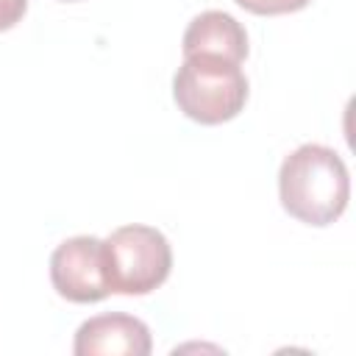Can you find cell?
I'll return each mask as SVG.
<instances>
[{
    "label": "cell",
    "mask_w": 356,
    "mask_h": 356,
    "mask_svg": "<svg viewBox=\"0 0 356 356\" xmlns=\"http://www.w3.org/2000/svg\"><path fill=\"white\" fill-rule=\"evenodd\" d=\"M281 206L306 225H331L350 197V178L342 156L325 145H300L278 170Z\"/></svg>",
    "instance_id": "1"
},
{
    "label": "cell",
    "mask_w": 356,
    "mask_h": 356,
    "mask_svg": "<svg viewBox=\"0 0 356 356\" xmlns=\"http://www.w3.org/2000/svg\"><path fill=\"white\" fill-rule=\"evenodd\" d=\"M172 97L189 120L200 125H220L245 108L248 78L231 58L211 53L184 56V64L172 78Z\"/></svg>",
    "instance_id": "2"
},
{
    "label": "cell",
    "mask_w": 356,
    "mask_h": 356,
    "mask_svg": "<svg viewBox=\"0 0 356 356\" xmlns=\"http://www.w3.org/2000/svg\"><path fill=\"white\" fill-rule=\"evenodd\" d=\"M172 267L167 236L153 225H122L103 239V273L117 295H147L159 289Z\"/></svg>",
    "instance_id": "3"
},
{
    "label": "cell",
    "mask_w": 356,
    "mask_h": 356,
    "mask_svg": "<svg viewBox=\"0 0 356 356\" xmlns=\"http://www.w3.org/2000/svg\"><path fill=\"white\" fill-rule=\"evenodd\" d=\"M53 289L72 303H95L111 295L103 273V239L72 236L64 239L50 256Z\"/></svg>",
    "instance_id": "4"
},
{
    "label": "cell",
    "mask_w": 356,
    "mask_h": 356,
    "mask_svg": "<svg viewBox=\"0 0 356 356\" xmlns=\"http://www.w3.org/2000/svg\"><path fill=\"white\" fill-rule=\"evenodd\" d=\"M150 350H153L150 328L139 317L122 314V312L89 317L86 323H81V328L75 331V342H72L75 356H97V353L147 356Z\"/></svg>",
    "instance_id": "5"
},
{
    "label": "cell",
    "mask_w": 356,
    "mask_h": 356,
    "mask_svg": "<svg viewBox=\"0 0 356 356\" xmlns=\"http://www.w3.org/2000/svg\"><path fill=\"white\" fill-rule=\"evenodd\" d=\"M184 56H195V53H211V56H222L231 58L236 64L245 61L248 56V33L245 28L225 11L209 8L203 14H197L186 31H184Z\"/></svg>",
    "instance_id": "6"
},
{
    "label": "cell",
    "mask_w": 356,
    "mask_h": 356,
    "mask_svg": "<svg viewBox=\"0 0 356 356\" xmlns=\"http://www.w3.org/2000/svg\"><path fill=\"white\" fill-rule=\"evenodd\" d=\"M236 6H242L245 11L250 14H292V11H300L306 8L312 0H234Z\"/></svg>",
    "instance_id": "7"
},
{
    "label": "cell",
    "mask_w": 356,
    "mask_h": 356,
    "mask_svg": "<svg viewBox=\"0 0 356 356\" xmlns=\"http://www.w3.org/2000/svg\"><path fill=\"white\" fill-rule=\"evenodd\" d=\"M28 8V0H0V31L14 28Z\"/></svg>",
    "instance_id": "8"
},
{
    "label": "cell",
    "mask_w": 356,
    "mask_h": 356,
    "mask_svg": "<svg viewBox=\"0 0 356 356\" xmlns=\"http://www.w3.org/2000/svg\"><path fill=\"white\" fill-rule=\"evenodd\" d=\"M64 3H78V0H64Z\"/></svg>",
    "instance_id": "9"
}]
</instances>
